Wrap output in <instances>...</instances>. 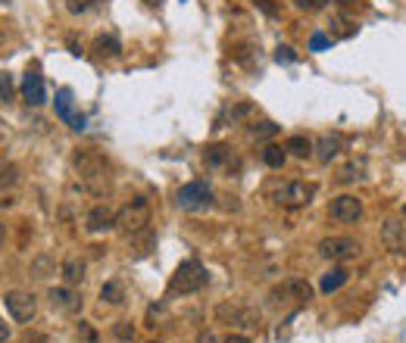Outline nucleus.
<instances>
[{
	"label": "nucleus",
	"instance_id": "nucleus-3",
	"mask_svg": "<svg viewBox=\"0 0 406 343\" xmlns=\"http://www.w3.org/2000/svg\"><path fill=\"white\" fill-rule=\"evenodd\" d=\"M175 203H178V210H184V212H203L212 206V191L206 181H188V184L178 187Z\"/></svg>",
	"mask_w": 406,
	"mask_h": 343
},
{
	"label": "nucleus",
	"instance_id": "nucleus-33",
	"mask_svg": "<svg viewBox=\"0 0 406 343\" xmlns=\"http://www.w3.org/2000/svg\"><path fill=\"white\" fill-rule=\"evenodd\" d=\"M10 94H13L10 75H3V72H0V100H10Z\"/></svg>",
	"mask_w": 406,
	"mask_h": 343
},
{
	"label": "nucleus",
	"instance_id": "nucleus-32",
	"mask_svg": "<svg viewBox=\"0 0 406 343\" xmlns=\"http://www.w3.org/2000/svg\"><path fill=\"white\" fill-rule=\"evenodd\" d=\"M275 59H278V63H294L297 53L291 50V47H278V50H275Z\"/></svg>",
	"mask_w": 406,
	"mask_h": 343
},
{
	"label": "nucleus",
	"instance_id": "nucleus-19",
	"mask_svg": "<svg viewBox=\"0 0 406 343\" xmlns=\"http://www.w3.org/2000/svg\"><path fill=\"white\" fill-rule=\"evenodd\" d=\"M312 140L310 138H303V134H294V138H288L284 140V150L291 153V156H297V159H306V156H312Z\"/></svg>",
	"mask_w": 406,
	"mask_h": 343
},
{
	"label": "nucleus",
	"instance_id": "nucleus-29",
	"mask_svg": "<svg viewBox=\"0 0 406 343\" xmlns=\"http://www.w3.org/2000/svg\"><path fill=\"white\" fill-rule=\"evenodd\" d=\"M297 10H306V13H316L322 10V6H328V0H294Z\"/></svg>",
	"mask_w": 406,
	"mask_h": 343
},
{
	"label": "nucleus",
	"instance_id": "nucleus-34",
	"mask_svg": "<svg viewBox=\"0 0 406 343\" xmlns=\"http://www.w3.org/2000/svg\"><path fill=\"white\" fill-rule=\"evenodd\" d=\"M78 334H82V337L88 340V343H94V340H97V337H94V331L88 328V321H78Z\"/></svg>",
	"mask_w": 406,
	"mask_h": 343
},
{
	"label": "nucleus",
	"instance_id": "nucleus-15",
	"mask_svg": "<svg viewBox=\"0 0 406 343\" xmlns=\"http://www.w3.org/2000/svg\"><path fill=\"white\" fill-rule=\"evenodd\" d=\"M129 247H131V250H135V256H138V259L150 256V253H153V247H157V234H153L150 228H141V231L129 234Z\"/></svg>",
	"mask_w": 406,
	"mask_h": 343
},
{
	"label": "nucleus",
	"instance_id": "nucleus-25",
	"mask_svg": "<svg viewBox=\"0 0 406 343\" xmlns=\"http://www.w3.org/2000/svg\"><path fill=\"white\" fill-rule=\"evenodd\" d=\"M250 134H254V138H272V134H278V125H275V122L250 125Z\"/></svg>",
	"mask_w": 406,
	"mask_h": 343
},
{
	"label": "nucleus",
	"instance_id": "nucleus-20",
	"mask_svg": "<svg viewBox=\"0 0 406 343\" xmlns=\"http://www.w3.org/2000/svg\"><path fill=\"white\" fill-rule=\"evenodd\" d=\"M101 300L106 302V306H122L125 302V291L119 281H106V284L101 287Z\"/></svg>",
	"mask_w": 406,
	"mask_h": 343
},
{
	"label": "nucleus",
	"instance_id": "nucleus-12",
	"mask_svg": "<svg viewBox=\"0 0 406 343\" xmlns=\"http://www.w3.org/2000/svg\"><path fill=\"white\" fill-rule=\"evenodd\" d=\"M382 240L391 253H406V225H400L397 219H388L382 225Z\"/></svg>",
	"mask_w": 406,
	"mask_h": 343
},
{
	"label": "nucleus",
	"instance_id": "nucleus-16",
	"mask_svg": "<svg viewBox=\"0 0 406 343\" xmlns=\"http://www.w3.org/2000/svg\"><path fill=\"white\" fill-rule=\"evenodd\" d=\"M203 159H206V166H210V169H229V166L235 163V156H231V147L229 144H212V147H206Z\"/></svg>",
	"mask_w": 406,
	"mask_h": 343
},
{
	"label": "nucleus",
	"instance_id": "nucleus-39",
	"mask_svg": "<svg viewBox=\"0 0 406 343\" xmlns=\"http://www.w3.org/2000/svg\"><path fill=\"white\" fill-rule=\"evenodd\" d=\"M150 343H159V340H150Z\"/></svg>",
	"mask_w": 406,
	"mask_h": 343
},
{
	"label": "nucleus",
	"instance_id": "nucleus-18",
	"mask_svg": "<svg viewBox=\"0 0 406 343\" xmlns=\"http://www.w3.org/2000/svg\"><path fill=\"white\" fill-rule=\"evenodd\" d=\"M316 156H319V163H331V159L341 153V138H331V134H322L319 138V144H316Z\"/></svg>",
	"mask_w": 406,
	"mask_h": 343
},
{
	"label": "nucleus",
	"instance_id": "nucleus-35",
	"mask_svg": "<svg viewBox=\"0 0 406 343\" xmlns=\"http://www.w3.org/2000/svg\"><path fill=\"white\" fill-rule=\"evenodd\" d=\"M225 343H250V337H244V334H229Z\"/></svg>",
	"mask_w": 406,
	"mask_h": 343
},
{
	"label": "nucleus",
	"instance_id": "nucleus-9",
	"mask_svg": "<svg viewBox=\"0 0 406 343\" xmlns=\"http://www.w3.org/2000/svg\"><path fill=\"white\" fill-rule=\"evenodd\" d=\"M57 116L63 119L72 131H85V122H88V119H85L82 112H75V106H72V91H69V87L57 91Z\"/></svg>",
	"mask_w": 406,
	"mask_h": 343
},
{
	"label": "nucleus",
	"instance_id": "nucleus-4",
	"mask_svg": "<svg viewBox=\"0 0 406 343\" xmlns=\"http://www.w3.org/2000/svg\"><path fill=\"white\" fill-rule=\"evenodd\" d=\"M312 194H316V184H306V181H284L282 187H275L272 191V200H275L278 206H284V210H300L312 200Z\"/></svg>",
	"mask_w": 406,
	"mask_h": 343
},
{
	"label": "nucleus",
	"instance_id": "nucleus-7",
	"mask_svg": "<svg viewBox=\"0 0 406 343\" xmlns=\"http://www.w3.org/2000/svg\"><path fill=\"white\" fill-rule=\"evenodd\" d=\"M3 306L16 321H31V319H35V312H38V300L31 297V293H25V291H10L3 297Z\"/></svg>",
	"mask_w": 406,
	"mask_h": 343
},
{
	"label": "nucleus",
	"instance_id": "nucleus-27",
	"mask_svg": "<svg viewBox=\"0 0 406 343\" xmlns=\"http://www.w3.org/2000/svg\"><path fill=\"white\" fill-rule=\"evenodd\" d=\"M254 3H256L269 19H278V16H282V6H278L275 0H254Z\"/></svg>",
	"mask_w": 406,
	"mask_h": 343
},
{
	"label": "nucleus",
	"instance_id": "nucleus-8",
	"mask_svg": "<svg viewBox=\"0 0 406 343\" xmlns=\"http://www.w3.org/2000/svg\"><path fill=\"white\" fill-rule=\"evenodd\" d=\"M363 215V200L356 194H341V197L331 200V219L335 221H344V225H354Z\"/></svg>",
	"mask_w": 406,
	"mask_h": 343
},
{
	"label": "nucleus",
	"instance_id": "nucleus-6",
	"mask_svg": "<svg viewBox=\"0 0 406 343\" xmlns=\"http://www.w3.org/2000/svg\"><path fill=\"white\" fill-rule=\"evenodd\" d=\"M359 240L354 238H325L319 244V256L331 259V262H344V259H356L359 256Z\"/></svg>",
	"mask_w": 406,
	"mask_h": 343
},
{
	"label": "nucleus",
	"instance_id": "nucleus-24",
	"mask_svg": "<svg viewBox=\"0 0 406 343\" xmlns=\"http://www.w3.org/2000/svg\"><path fill=\"white\" fill-rule=\"evenodd\" d=\"M19 181V169L13 163H3L0 166V187H13Z\"/></svg>",
	"mask_w": 406,
	"mask_h": 343
},
{
	"label": "nucleus",
	"instance_id": "nucleus-23",
	"mask_svg": "<svg viewBox=\"0 0 406 343\" xmlns=\"http://www.w3.org/2000/svg\"><path fill=\"white\" fill-rule=\"evenodd\" d=\"M94 47L103 53V57H119V53H122V44H119L116 38H110V35H101L94 41Z\"/></svg>",
	"mask_w": 406,
	"mask_h": 343
},
{
	"label": "nucleus",
	"instance_id": "nucleus-2",
	"mask_svg": "<svg viewBox=\"0 0 406 343\" xmlns=\"http://www.w3.org/2000/svg\"><path fill=\"white\" fill-rule=\"evenodd\" d=\"M206 281H210L206 268H203L197 259H188V262H182V265L175 268V275H172V281H169V293H172V297H178V293H182V297H188V293L203 291Z\"/></svg>",
	"mask_w": 406,
	"mask_h": 343
},
{
	"label": "nucleus",
	"instance_id": "nucleus-11",
	"mask_svg": "<svg viewBox=\"0 0 406 343\" xmlns=\"http://www.w3.org/2000/svg\"><path fill=\"white\" fill-rule=\"evenodd\" d=\"M22 97L29 106H44L48 103V87H44V78L38 75V72L29 69V75H25L22 82Z\"/></svg>",
	"mask_w": 406,
	"mask_h": 343
},
{
	"label": "nucleus",
	"instance_id": "nucleus-5",
	"mask_svg": "<svg viewBox=\"0 0 406 343\" xmlns=\"http://www.w3.org/2000/svg\"><path fill=\"white\" fill-rule=\"evenodd\" d=\"M147 221H150V203L144 197H135L131 203H125L122 210L116 212V228H122V231H129V234L147 228Z\"/></svg>",
	"mask_w": 406,
	"mask_h": 343
},
{
	"label": "nucleus",
	"instance_id": "nucleus-26",
	"mask_svg": "<svg viewBox=\"0 0 406 343\" xmlns=\"http://www.w3.org/2000/svg\"><path fill=\"white\" fill-rule=\"evenodd\" d=\"M328 47H331V38H328V35H322V31H312V38H310V50L322 53V50H328Z\"/></svg>",
	"mask_w": 406,
	"mask_h": 343
},
{
	"label": "nucleus",
	"instance_id": "nucleus-38",
	"mask_svg": "<svg viewBox=\"0 0 406 343\" xmlns=\"http://www.w3.org/2000/svg\"><path fill=\"white\" fill-rule=\"evenodd\" d=\"M403 219H406V206H403Z\"/></svg>",
	"mask_w": 406,
	"mask_h": 343
},
{
	"label": "nucleus",
	"instance_id": "nucleus-14",
	"mask_svg": "<svg viewBox=\"0 0 406 343\" xmlns=\"http://www.w3.org/2000/svg\"><path fill=\"white\" fill-rule=\"evenodd\" d=\"M85 228H88L91 234L110 231V228H116V212L106 210V206H94V210L88 212V219H85Z\"/></svg>",
	"mask_w": 406,
	"mask_h": 343
},
{
	"label": "nucleus",
	"instance_id": "nucleus-17",
	"mask_svg": "<svg viewBox=\"0 0 406 343\" xmlns=\"http://www.w3.org/2000/svg\"><path fill=\"white\" fill-rule=\"evenodd\" d=\"M347 278H350L347 268H331V272L322 275V281H319V291H322V293H335V291H341V287L347 284Z\"/></svg>",
	"mask_w": 406,
	"mask_h": 343
},
{
	"label": "nucleus",
	"instance_id": "nucleus-1",
	"mask_svg": "<svg viewBox=\"0 0 406 343\" xmlns=\"http://www.w3.org/2000/svg\"><path fill=\"white\" fill-rule=\"evenodd\" d=\"M72 169L82 178V184L94 194H103L110 187V172L113 166L106 163V156H101L97 150H75L72 156Z\"/></svg>",
	"mask_w": 406,
	"mask_h": 343
},
{
	"label": "nucleus",
	"instance_id": "nucleus-28",
	"mask_svg": "<svg viewBox=\"0 0 406 343\" xmlns=\"http://www.w3.org/2000/svg\"><path fill=\"white\" fill-rule=\"evenodd\" d=\"M250 112H254V103H238V106H231V110H229V119H231V122H238V119L250 116Z\"/></svg>",
	"mask_w": 406,
	"mask_h": 343
},
{
	"label": "nucleus",
	"instance_id": "nucleus-31",
	"mask_svg": "<svg viewBox=\"0 0 406 343\" xmlns=\"http://www.w3.org/2000/svg\"><path fill=\"white\" fill-rule=\"evenodd\" d=\"M91 6V0H66V10L72 13V16H78V13H85Z\"/></svg>",
	"mask_w": 406,
	"mask_h": 343
},
{
	"label": "nucleus",
	"instance_id": "nucleus-21",
	"mask_svg": "<svg viewBox=\"0 0 406 343\" xmlns=\"http://www.w3.org/2000/svg\"><path fill=\"white\" fill-rule=\"evenodd\" d=\"M284 159H288V150H284V147H278V144H269L263 150V163L269 166V169H282Z\"/></svg>",
	"mask_w": 406,
	"mask_h": 343
},
{
	"label": "nucleus",
	"instance_id": "nucleus-10",
	"mask_svg": "<svg viewBox=\"0 0 406 343\" xmlns=\"http://www.w3.org/2000/svg\"><path fill=\"white\" fill-rule=\"evenodd\" d=\"M216 315L222 321H231V325H241V328H259V312H254V309H241V306H219Z\"/></svg>",
	"mask_w": 406,
	"mask_h": 343
},
{
	"label": "nucleus",
	"instance_id": "nucleus-37",
	"mask_svg": "<svg viewBox=\"0 0 406 343\" xmlns=\"http://www.w3.org/2000/svg\"><path fill=\"white\" fill-rule=\"evenodd\" d=\"M0 44H3V31H0Z\"/></svg>",
	"mask_w": 406,
	"mask_h": 343
},
{
	"label": "nucleus",
	"instance_id": "nucleus-30",
	"mask_svg": "<svg viewBox=\"0 0 406 343\" xmlns=\"http://www.w3.org/2000/svg\"><path fill=\"white\" fill-rule=\"evenodd\" d=\"M113 334H116L119 340H131V337H135V328H131L129 321H119V325L113 328Z\"/></svg>",
	"mask_w": 406,
	"mask_h": 343
},
{
	"label": "nucleus",
	"instance_id": "nucleus-22",
	"mask_svg": "<svg viewBox=\"0 0 406 343\" xmlns=\"http://www.w3.org/2000/svg\"><path fill=\"white\" fill-rule=\"evenodd\" d=\"M63 278L69 281V284H78V281L85 278V262L82 259H66L63 262Z\"/></svg>",
	"mask_w": 406,
	"mask_h": 343
},
{
	"label": "nucleus",
	"instance_id": "nucleus-36",
	"mask_svg": "<svg viewBox=\"0 0 406 343\" xmlns=\"http://www.w3.org/2000/svg\"><path fill=\"white\" fill-rule=\"evenodd\" d=\"M6 340H10V328H6L3 321H0V343H6Z\"/></svg>",
	"mask_w": 406,
	"mask_h": 343
},
{
	"label": "nucleus",
	"instance_id": "nucleus-13",
	"mask_svg": "<svg viewBox=\"0 0 406 343\" xmlns=\"http://www.w3.org/2000/svg\"><path fill=\"white\" fill-rule=\"evenodd\" d=\"M50 306L53 309H59V312H78V309H82V297H78L75 291H72V287H50Z\"/></svg>",
	"mask_w": 406,
	"mask_h": 343
}]
</instances>
